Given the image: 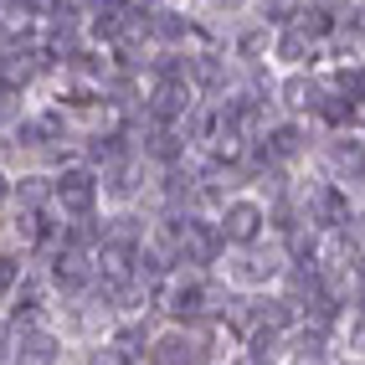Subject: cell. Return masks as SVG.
Returning a JSON list of instances; mask_svg holds the SVG:
<instances>
[{
    "instance_id": "cell-1",
    "label": "cell",
    "mask_w": 365,
    "mask_h": 365,
    "mask_svg": "<svg viewBox=\"0 0 365 365\" xmlns=\"http://www.w3.org/2000/svg\"><path fill=\"white\" fill-rule=\"evenodd\" d=\"M52 201H57L67 216L88 222L93 206H98V175H93V170H67V175L52 180Z\"/></svg>"
},
{
    "instance_id": "cell-2",
    "label": "cell",
    "mask_w": 365,
    "mask_h": 365,
    "mask_svg": "<svg viewBox=\"0 0 365 365\" xmlns=\"http://www.w3.org/2000/svg\"><path fill=\"white\" fill-rule=\"evenodd\" d=\"M262 206L257 201H227L222 206V222H216V232H222V242H257V232H262Z\"/></svg>"
},
{
    "instance_id": "cell-3",
    "label": "cell",
    "mask_w": 365,
    "mask_h": 365,
    "mask_svg": "<svg viewBox=\"0 0 365 365\" xmlns=\"http://www.w3.org/2000/svg\"><path fill=\"white\" fill-rule=\"evenodd\" d=\"M11 360H16V365H57V360H62V345H57L52 334H41V329H26V334L16 339Z\"/></svg>"
},
{
    "instance_id": "cell-4",
    "label": "cell",
    "mask_w": 365,
    "mask_h": 365,
    "mask_svg": "<svg viewBox=\"0 0 365 365\" xmlns=\"http://www.w3.org/2000/svg\"><path fill=\"white\" fill-rule=\"evenodd\" d=\"M150 365H196V345L185 334H160L150 345Z\"/></svg>"
},
{
    "instance_id": "cell-5",
    "label": "cell",
    "mask_w": 365,
    "mask_h": 365,
    "mask_svg": "<svg viewBox=\"0 0 365 365\" xmlns=\"http://www.w3.org/2000/svg\"><path fill=\"white\" fill-rule=\"evenodd\" d=\"M329 155H334V165H339V175H355V180H365V144H360V139L339 134Z\"/></svg>"
},
{
    "instance_id": "cell-6",
    "label": "cell",
    "mask_w": 365,
    "mask_h": 365,
    "mask_svg": "<svg viewBox=\"0 0 365 365\" xmlns=\"http://www.w3.org/2000/svg\"><path fill=\"white\" fill-rule=\"evenodd\" d=\"M201 309H206V288L201 283H180L175 294H170V314H175V319H196Z\"/></svg>"
},
{
    "instance_id": "cell-7",
    "label": "cell",
    "mask_w": 365,
    "mask_h": 365,
    "mask_svg": "<svg viewBox=\"0 0 365 365\" xmlns=\"http://www.w3.org/2000/svg\"><path fill=\"white\" fill-rule=\"evenodd\" d=\"M16 196H21V206H26V211H31V206H41L46 196H52V185H46L41 175H26V185H21V190H16Z\"/></svg>"
},
{
    "instance_id": "cell-8",
    "label": "cell",
    "mask_w": 365,
    "mask_h": 365,
    "mask_svg": "<svg viewBox=\"0 0 365 365\" xmlns=\"http://www.w3.org/2000/svg\"><path fill=\"white\" fill-rule=\"evenodd\" d=\"M11 288H21V257H11V252H0V299H6Z\"/></svg>"
},
{
    "instance_id": "cell-9",
    "label": "cell",
    "mask_w": 365,
    "mask_h": 365,
    "mask_svg": "<svg viewBox=\"0 0 365 365\" xmlns=\"http://www.w3.org/2000/svg\"><path fill=\"white\" fill-rule=\"evenodd\" d=\"M0 360H6V329H0Z\"/></svg>"
},
{
    "instance_id": "cell-10",
    "label": "cell",
    "mask_w": 365,
    "mask_h": 365,
    "mask_svg": "<svg viewBox=\"0 0 365 365\" xmlns=\"http://www.w3.org/2000/svg\"><path fill=\"white\" fill-rule=\"evenodd\" d=\"M0 196H6V180H0Z\"/></svg>"
}]
</instances>
